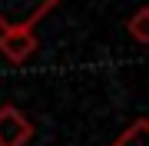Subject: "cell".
Wrapping results in <instances>:
<instances>
[{
  "label": "cell",
  "mask_w": 149,
  "mask_h": 146,
  "mask_svg": "<svg viewBox=\"0 0 149 146\" xmlns=\"http://www.w3.org/2000/svg\"><path fill=\"white\" fill-rule=\"evenodd\" d=\"M40 37L33 33V27H20V30H0V57L7 63H27L37 53Z\"/></svg>",
  "instance_id": "7a4b0ae2"
},
{
  "label": "cell",
  "mask_w": 149,
  "mask_h": 146,
  "mask_svg": "<svg viewBox=\"0 0 149 146\" xmlns=\"http://www.w3.org/2000/svg\"><path fill=\"white\" fill-rule=\"evenodd\" d=\"M146 143H149V119L146 116H136L109 146H146Z\"/></svg>",
  "instance_id": "277c9868"
},
{
  "label": "cell",
  "mask_w": 149,
  "mask_h": 146,
  "mask_svg": "<svg viewBox=\"0 0 149 146\" xmlns=\"http://www.w3.org/2000/svg\"><path fill=\"white\" fill-rule=\"evenodd\" d=\"M60 0H0V30L37 27L47 13L56 10Z\"/></svg>",
  "instance_id": "6da1fadb"
},
{
  "label": "cell",
  "mask_w": 149,
  "mask_h": 146,
  "mask_svg": "<svg viewBox=\"0 0 149 146\" xmlns=\"http://www.w3.org/2000/svg\"><path fill=\"white\" fill-rule=\"evenodd\" d=\"M33 140V123L13 103L0 106V146H27Z\"/></svg>",
  "instance_id": "3957f363"
},
{
  "label": "cell",
  "mask_w": 149,
  "mask_h": 146,
  "mask_svg": "<svg viewBox=\"0 0 149 146\" xmlns=\"http://www.w3.org/2000/svg\"><path fill=\"white\" fill-rule=\"evenodd\" d=\"M126 30H129V37H133L139 47L149 43V7H139V10L129 17V20H126Z\"/></svg>",
  "instance_id": "5b68a950"
}]
</instances>
